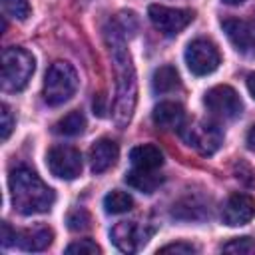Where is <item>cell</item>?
I'll return each mask as SVG.
<instances>
[{
	"label": "cell",
	"instance_id": "6da1fadb",
	"mask_svg": "<svg viewBox=\"0 0 255 255\" xmlns=\"http://www.w3.org/2000/svg\"><path fill=\"white\" fill-rule=\"evenodd\" d=\"M106 42L110 48L114 72H116V102H114V122L118 128H126L133 116L137 100V82L131 56L126 48L124 30L118 24H112L106 30Z\"/></svg>",
	"mask_w": 255,
	"mask_h": 255
},
{
	"label": "cell",
	"instance_id": "7a4b0ae2",
	"mask_svg": "<svg viewBox=\"0 0 255 255\" xmlns=\"http://www.w3.org/2000/svg\"><path fill=\"white\" fill-rule=\"evenodd\" d=\"M8 187H10L12 205L22 215L48 213L56 201L54 189L48 183H44L36 171H32L26 165H18L10 171Z\"/></svg>",
	"mask_w": 255,
	"mask_h": 255
},
{
	"label": "cell",
	"instance_id": "3957f363",
	"mask_svg": "<svg viewBox=\"0 0 255 255\" xmlns=\"http://www.w3.org/2000/svg\"><path fill=\"white\" fill-rule=\"evenodd\" d=\"M78 90V74L68 62H54L44 78L42 96L48 106L66 104Z\"/></svg>",
	"mask_w": 255,
	"mask_h": 255
},
{
	"label": "cell",
	"instance_id": "277c9868",
	"mask_svg": "<svg viewBox=\"0 0 255 255\" xmlns=\"http://www.w3.org/2000/svg\"><path fill=\"white\" fill-rule=\"evenodd\" d=\"M34 56L24 48H6L2 52V90L20 92L34 74Z\"/></svg>",
	"mask_w": 255,
	"mask_h": 255
},
{
	"label": "cell",
	"instance_id": "5b68a950",
	"mask_svg": "<svg viewBox=\"0 0 255 255\" xmlns=\"http://www.w3.org/2000/svg\"><path fill=\"white\" fill-rule=\"evenodd\" d=\"M54 239V231L46 225H36L32 229H12L6 221L2 223V245L18 247L24 251H44Z\"/></svg>",
	"mask_w": 255,
	"mask_h": 255
},
{
	"label": "cell",
	"instance_id": "8992f818",
	"mask_svg": "<svg viewBox=\"0 0 255 255\" xmlns=\"http://www.w3.org/2000/svg\"><path fill=\"white\" fill-rule=\"evenodd\" d=\"M221 62L217 46L207 38H197L187 44L185 48V64L191 74L195 76H207L217 70Z\"/></svg>",
	"mask_w": 255,
	"mask_h": 255
},
{
	"label": "cell",
	"instance_id": "52a82bcc",
	"mask_svg": "<svg viewBox=\"0 0 255 255\" xmlns=\"http://www.w3.org/2000/svg\"><path fill=\"white\" fill-rule=\"evenodd\" d=\"M181 133L187 145L199 151L201 155H213L223 143V131L213 122H195L181 129Z\"/></svg>",
	"mask_w": 255,
	"mask_h": 255
},
{
	"label": "cell",
	"instance_id": "ba28073f",
	"mask_svg": "<svg viewBox=\"0 0 255 255\" xmlns=\"http://www.w3.org/2000/svg\"><path fill=\"white\" fill-rule=\"evenodd\" d=\"M147 16H149L151 24L163 36H177L193 20V12L191 10L169 8V6H161V4H151L147 8Z\"/></svg>",
	"mask_w": 255,
	"mask_h": 255
},
{
	"label": "cell",
	"instance_id": "9c48e42d",
	"mask_svg": "<svg viewBox=\"0 0 255 255\" xmlns=\"http://www.w3.org/2000/svg\"><path fill=\"white\" fill-rule=\"evenodd\" d=\"M203 104L207 106V110L213 116H217L221 120H235L241 116V110H243L239 94L231 86H225V84L211 88L205 94Z\"/></svg>",
	"mask_w": 255,
	"mask_h": 255
},
{
	"label": "cell",
	"instance_id": "30bf717a",
	"mask_svg": "<svg viewBox=\"0 0 255 255\" xmlns=\"http://www.w3.org/2000/svg\"><path fill=\"white\" fill-rule=\"evenodd\" d=\"M46 163L50 173L60 179H76L82 173V153L72 145H54L46 155Z\"/></svg>",
	"mask_w": 255,
	"mask_h": 255
},
{
	"label": "cell",
	"instance_id": "8fae6325",
	"mask_svg": "<svg viewBox=\"0 0 255 255\" xmlns=\"http://www.w3.org/2000/svg\"><path fill=\"white\" fill-rule=\"evenodd\" d=\"M153 233V227H145V223L137 221H120L112 227L110 237L114 245L124 253H135Z\"/></svg>",
	"mask_w": 255,
	"mask_h": 255
},
{
	"label": "cell",
	"instance_id": "7c38bea8",
	"mask_svg": "<svg viewBox=\"0 0 255 255\" xmlns=\"http://www.w3.org/2000/svg\"><path fill=\"white\" fill-rule=\"evenodd\" d=\"M221 28H223L227 40L231 42V46L239 54H243L247 58H255V26H251L245 20L229 18V20L221 22Z\"/></svg>",
	"mask_w": 255,
	"mask_h": 255
},
{
	"label": "cell",
	"instance_id": "4fadbf2b",
	"mask_svg": "<svg viewBox=\"0 0 255 255\" xmlns=\"http://www.w3.org/2000/svg\"><path fill=\"white\" fill-rule=\"evenodd\" d=\"M255 217V199L247 193H233L227 197L221 209V219L229 227L245 225Z\"/></svg>",
	"mask_w": 255,
	"mask_h": 255
},
{
	"label": "cell",
	"instance_id": "5bb4252c",
	"mask_svg": "<svg viewBox=\"0 0 255 255\" xmlns=\"http://www.w3.org/2000/svg\"><path fill=\"white\" fill-rule=\"evenodd\" d=\"M120 155V147L114 139L110 137H102L98 139L92 147H90V167L94 173H104L110 167L116 165Z\"/></svg>",
	"mask_w": 255,
	"mask_h": 255
},
{
	"label": "cell",
	"instance_id": "9a60e30c",
	"mask_svg": "<svg viewBox=\"0 0 255 255\" xmlns=\"http://www.w3.org/2000/svg\"><path fill=\"white\" fill-rule=\"evenodd\" d=\"M153 124L161 129H183L185 126V112L177 102H159L153 108Z\"/></svg>",
	"mask_w": 255,
	"mask_h": 255
},
{
	"label": "cell",
	"instance_id": "2e32d148",
	"mask_svg": "<svg viewBox=\"0 0 255 255\" xmlns=\"http://www.w3.org/2000/svg\"><path fill=\"white\" fill-rule=\"evenodd\" d=\"M129 161L137 169H159L163 163V153L159 151V147L151 143H143V145H135L129 151Z\"/></svg>",
	"mask_w": 255,
	"mask_h": 255
},
{
	"label": "cell",
	"instance_id": "e0dca14e",
	"mask_svg": "<svg viewBox=\"0 0 255 255\" xmlns=\"http://www.w3.org/2000/svg\"><path fill=\"white\" fill-rule=\"evenodd\" d=\"M126 183L131 185L133 189L141 193H153L161 185V175L155 173V169H137L133 167L131 171L126 173Z\"/></svg>",
	"mask_w": 255,
	"mask_h": 255
},
{
	"label": "cell",
	"instance_id": "ac0fdd59",
	"mask_svg": "<svg viewBox=\"0 0 255 255\" xmlns=\"http://www.w3.org/2000/svg\"><path fill=\"white\" fill-rule=\"evenodd\" d=\"M151 88L155 94H169L173 90L179 88V76H177V70L169 64L165 66H159L155 72H153V78H151Z\"/></svg>",
	"mask_w": 255,
	"mask_h": 255
},
{
	"label": "cell",
	"instance_id": "d6986e66",
	"mask_svg": "<svg viewBox=\"0 0 255 255\" xmlns=\"http://www.w3.org/2000/svg\"><path fill=\"white\" fill-rule=\"evenodd\" d=\"M84 129H86V118H84V114L78 112V110L66 114V116H64L62 120H58L56 126H54V131H56V133H60V135H70V137L84 133Z\"/></svg>",
	"mask_w": 255,
	"mask_h": 255
},
{
	"label": "cell",
	"instance_id": "ffe728a7",
	"mask_svg": "<svg viewBox=\"0 0 255 255\" xmlns=\"http://www.w3.org/2000/svg\"><path fill=\"white\" fill-rule=\"evenodd\" d=\"M133 207V199L129 193L126 191H120V189H114L110 191L106 197H104V209L112 215H120V213H126Z\"/></svg>",
	"mask_w": 255,
	"mask_h": 255
},
{
	"label": "cell",
	"instance_id": "44dd1931",
	"mask_svg": "<svg viewBox=\"0 0 255 255\" xmlns=\"http://www.w3.org/2000/svg\"><path fill=\"white\" fill-rule=\"evenodd\" d=\"M223 253H235V255H253L255 253V239L251 237H235L229 243L221 247Z\"/></svg>",
	"mask_w": 255,
	"mask_h": 255
},
{
	"label": "cell",
	"instance_id": "7402d4cb",
	"mask_svg": "<svg viewBox=\"0 0 255 255\" xmlns=\"http://www.w3.org/2000/svg\"><path fill=\"white\" fill-rule=\"evenodd\" d=\"M2 8L8 16H12L16 20H26L30 16L28 0H2Z\"/></svg>",
	"mask_w": 255,
	"mask_h": 255
},
{
	"label": "cell",
	"instance_id": "603a6c76",
	"mask_svg": "<svg viewBox=\"0 0 255 255\" xmlns=\"http://www.w3.org/2000/svg\"><path fill=\"white\" fill-rule=\"evenodd\" d=\"M66 253L68 255H100L102 249L100 245H96L92 239H80V241H74L66 247Z\"/></svg>",
	"mask_w": 255,
	"mask_h": 255
},
{
	"label": "cell",
	"instance_id": "cb8c5ba5",
	"mask_svg": "<svg viewBox=\"0 0 255 255\" xmlns=\"http://www.w3.org/2000/svg\"><path fill=\"white\" fill-rule=\"evenodd\" d=\"M66 221H68V227H70L72 231H84V229L90 227V215H88V211L82 209V207L70 211Z\"/></svg>",
	"mask_w": 255,
	"mask_h": 255
},
{
	"label": "cell",
	"instance_id": "d4e9b609",
	"mask_svg": "<svg viewBox=\"0 0 255 255\" xmlns=\"http://www.w3.org/2000/svg\"><path fill=\"white\" fill-rule=\"evenodd\" d=\"M12 128H14L12 112H10V108L6 104H2V108H0V135H2V139H8Z\"/></svg>",
	"mask_w": 255,
	"mask_h": 255
},
{
	"label": "cell",
	"instance_id": "484cf974",
	"mask_svg": "<svg viewBox=\"0 0 255 255\" xmlns=\"http://www.w3.org/2000/svg\"><path fill=\"white\" fill-rule=\"evenodd\" d=\"M197 247H193L191 243H169V245H163L157 249V253H181V255H189V253H195Z\"/></svg>",
	"mask_w": 255,
	"mask_h": 255
},
{
	"label": "cell",
	"instance_id": "4316f807",
	"mask_svg": "<svg viewBox=\"0 0 255 255\" xmlns=\"http://www.w3.org/2000/svg\"><path fill=\"white\" fill-rule=\"evenodd\" d=\"M94 114L106 116V96H104V94H98V96L94 98Z\"/></svg>",
	"mask_w": 255,
	"mask_h": 255
},
{
	"label": "cell",
	"instance_id": "83f0119b",
	"mask_svg": "<svg viewBox=\"0 0 255 255\" xmlns=\"http://www.w3.org/2000/svg\"><path fill=\"white\" fill-rule=\"evenodd\" d=\"M247 147H249L251 151H255V126L247 131Z\"/></svg>",
	"mask_w": 255,
	"mask_h": 255
},
{
	"label": "cell",
	"instance_id": "f1b7e54d",
	"mask_svg": "<svg viewBox=\"0 0 255 255\" xmlns=\"http://www.w3.org/2000/svg\"><path fill=\"white\" fill-rule=\"evenodd\" d=\"M247 90H249V94H251L253 100H255V72L247 76Z\"/></svg>",
	"mask_w": 255,
	"mask_h": 255
},
{
	"label": "cell",
	"instance_id": "f546056e",
	"mask_svg": "<svg viewBox=\"0 0 255 255\" xmlns=\"http://www.w3.org/2000/svg\"><path fill=\"white\" fill-rule=\"evenodd\" d=\"M223 4H229V6H237V4H241L243 0H221Z\"/></svg>",
	"mask_w": 255,
	"mask_h": 255
}]
</instances>
